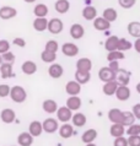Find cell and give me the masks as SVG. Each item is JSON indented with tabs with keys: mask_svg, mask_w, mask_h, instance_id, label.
Returning a JSON list of instances; mask_svg holds the SVG:
<instances>
[{
	"mask_svg": "<svg viewBox=\"0 0 140 146\" xmlns=\"http://www.w3.org/2000/svg\"><path fill=\"white\" fill-rule=\"evenodd\" d=\"M9 96H10V98L14 101L15 103H22L27 98V92H26V90H25L22 86L16 85V86L10 87Z\"/></svg>",
	"mask_w": 140,
	"mask_h": 146,
	"instance_id": "1",
	"label": "cell"
},
{
	"mask_svg": "<svg viewBox=\"0 0 140 146\" xmlns=\"http://www.w3.org/2000/svg\"><path fill=\"white\" fill-rule=\"evenodd\" d=\"M63 28H64L63 21H61L60 19H58V17H54V19H52V20H49V21H48L47 30L51 32V33H53V35H59V33H61Z\"/></svg>",
	"mask_w": 140,
	"mask_h": 146,
	"instance_id": "2",
	"label": "cell"
},
{
	"mask_svg": "<svg viewBox=\"0 0 140 146\" xmlns=\"http://www.w3.org/2000/svg\"><path fill=\"white\" fill-rule=\"evenodd\" d=\"M116 76H117V72L111 70L108 66L101 68L100 71H98V79H100L102 82H109V81L116 80Z\"/></svg>",
	"mask_w": 140,
	"mask_h": 146,
	"instance_id": "3",
	"label": "cell"
},
{
	"mask_svg": "<svg viewBox=\"0 0 140 146\" xmlns=\"http://www.w3.org/2000/svg\"><path fill=\"white\" fill-rule=\"evenodd\" d=\"M57 118H58L59 121L61 123H68L69 120H71V117H73V112L67 107V106H63V107H58L57 109Z\"/></svg>",
	"mask_w": 140,
	"mask_h": 146,
	"instance_id": "4",
	"label": "cell"
},
{
	"mask_svg": "<svg viewBox=\"0 0 140 146\" xmlns=\"http://www.w3.org/2000/svg\"><path fill=\"white\" fill-rule=\"evenodd\" d=\"M42 128L46 133L53 134L59 129V123H58V120L54 118H47V119H44V121L42 123Z\"/></svg>",
	"mask_w": 140,
	"mask_h": 146,
	"instance_id": "5",
	"label": "cell"
},
{
	"mask_svg": "<svg viewBox=\"0 0 140 146\" xmlns=\"http://www.w3.org/2000/svg\"><path fill=\"white\" fill-rule=\"evenodd\" d=\"M92 69V62L89 58H80L76 62V70L81 72H90Z\"/></svg>",
	"mask_w": 140,
	"mask_h": 146,
	"instance_id": "6",
	"label": "cell"
},
{
	"mask_svg": "<svg viewBox=\"0 0 140 146\" xmlns=\"http://www.w3.org/2000/svg\"><path fill=\"white\" fill-rule=\"evenodd\" d=\"M116 97L122 101V102H124V101H128L130 98V88L128 86H122V85H118L117 90H116Z\"/></svg>",
	"mask_w": 140,
	"mask_h": 146,
	"instance_id": "7",
	"label": "cell"
},
{
	"mask_svg": "<svg viewBox=\"0 0 140 146\" xmlns=\"http://www.w3.org/2000/svg\"><path fill=\"white\" fill-rule=\"evenodd\" d=\"M61 52H63V54L64 55H67V56H75L79 54V47L76 46V44H74V43H65L63 44V47H61Z\"/></svg>",
	"mask_w": 140,
	"mask_h": 146,
	"instance_id": "8",
	"label": "cell"
},
{
	"mask_svg": "<svg viewBox=\"0 0 140 146\" xmlns=\"http://www.w3.org/2000/svg\"><path fill=\"white\" fill-rule=\"evenodd\" d=\"M0 119H1L5 124H11L12 121L16 119V113L14 109L11 108H5L0 113Z\"/></svg>",
	"mask_w": 140,
	"mask_h": 146,
	"instance_id": "9",
	"label": "cell"
},
{
	"mask_svg": "<svg viewBox=\"0 0 140 146\" xmlns=\"http://www.w3.org/2000/svg\"><path fill=\"white\" fill-rule=\"evenodd\" d=\"M17 15V10L12 6H3L0 7V19L1 20H10Z\"/></svg>",
	"mask_w": 140,
	"mask_h": 146,
	"instance_id": "10",
	"label": "cell"
},
{
	"mask_svg": "<svg viewBox=\"0 0 140 146\" xmlns=\"http://www.w3.org/2000/svg\"><path fill=\"white\" fill-rule=\"evenodd\" d=\"M65 91L69 96H77L81 91V85L79 82H76V81H69V82L65 85Z\"/></svg>",
	"mask_w": 140,
	"mask_h": 146,
	"instance_id": "11",
	"label": "cell"
},
{
	"mask_svg": "<svg viewBox=\"0 0 140 146\" xmlns=\"http://www.w3.org/2000/svg\"><path fill=\"white\" fill-rule=\"evenodd\" d=\"M48 74L52 79H59L64 74V69L60 64H52L48 69Z\"/></svg>",
	"mask_w": 140,
	"mask_h": 146,
	"instance_id": "12",
	"label": "cell"
},
{
	"mask_svg": "<svg viewBox=\"0 0 140 146\" xmlns=\"http://www.w3.org/2000/svg\"><path fill=\"white\" fill-rule=\"evenodd\" d=\"M129 80H130V72L127 71V70H121V69H119V71L117 72V76H116V81L118 82V85L128 86Z\"/></svg>",
	"mask_w": 140,
	"mask_h": 146,
	"instance_id": "13",
	"label": "cell"
},
{
	"mask_svg": "<svg viewBox=\"0 0 140 146\" xmlns=\"http://www.w3.org/2000/svg\"><path fill=\"white\" fill-rule=\"evenodd\" d=\"M67 107L71 112L79 111V109L81 108V98L79 96H70L67 100Z\"/></svg>",
	"mask_w": 140,
	"mask_h": 146,
	"instance_id": "14",
	"label": "cell"
},
{
	"mask_svg": "<svg viewBox=\"0 0 140 146\" xmlns=\"http://www.w3.org/2000/svg\"><path fill=\"white\" fill-rule=\"evenodd\" d=\"M21 70L26 75H33L37 71V64L35 62H32V60H26V62L22 63Z\"/></svg>",
	"mask_w": 140,
	"mask_h": 146,
	"instance_id": "15",
	"label": "cell"
},
{
	"mask_svg": "<svg viewBox=\"0 0 140 146\" xmlns=\"http://www.w3.org/2000/svg\"><path fill=\"white\" fill-rule=\"evenodd\" d=\"M85 35V30L80 23H74V25L70 27V36L74 38V39H80L84 37Z\"/></svg>",
	"mask_w": 140,
	"mask_h": 146,
	"instance_id": "16",
	"label": "cell"
},
{
	"mask_svg": "<svg viewBox=\"0 0 140 146\" xmlns=\"http://www.w3.org/2000/svg\"><path fill=\"white\" fill-rule=\"evenodd\" d=\"M43 131V128H42V123L38 120H33L32 123L30 124V127H28V133L31 134L33 137H37L39 136L41 134Z\"/></svg>",
	"mask_w": 140,
	"mask_h": 146,
	"instance_id": "17",
	"label": "cell"
},
{
	"mask_svg": "<svg viewBox=\"0 0 140 146\" xmlns=\"http://www.w3.org/2000/svg\"><path fill=\"white\" fill-rule=\"evenodd\" d=\"M122 111L119 108H112V109H109V112H108V119L111 123H113V124H121V121H122Z\"/></svg>",
	"mask_w": 140,
	"mask_h": 146,
	"instance_id": "18",
	"label": "cell"
},
{
	"mask_svg": "<svg viewBox=\"0 0 140 146\" xmlns=\"http://www.w3.org/2000/svg\"><path fill=\"white\" fill-rule=\"evenodd\" d=\"M42 108L48 114H53V113H55L57 109H58V103H57L54 100H46L42 104Z\"/></svg>",
	"mask_w": 140,
	"mask_h": 146,
	"instance_id": "19",
	"label": "cell"
},
{
	"mask_svg": "<svg viewBox=\"0 0 140 146\" xmlns=\"http://www.w3.org/2000/svg\"><path fill=\"white\" fill-rule=\"evenodd\" d=\"M93 27L97 31H107L111 27V23L101 16V17H96L93 20Z\"/></svg>",
	"mask_w": 140,
	"mask_h": 146,
	"instance_id": "20",
	"label": "cell"
},
{
	"mask_svg": "<svg viewBox=\"0 0 140 146\" xmlns=\"http://www.w3.org/2000/svg\"><path fill=\"white\" fill-rule=\"evenodd\" d=\"M17 143L20 146H31L33 143V136L30 133H21L17 136Z\"/></svg>",
	"mask_w": 140,
	"mask_h": 146,
	"instance_id": "21",
	"label": "cell"
},
{
	"mask_svg": "<svg viewBox=\"0 0 140 146\" xmlns=\"http://www.w3.org/2000/svg\"><path fill=\"white\" fill-rule=\"evenodd\" d=\"M82 16H84L85 20H87V21H92L97 17V10L96 7H93L91 5H87L86 7H84V10H82Z\"/></svg>",
	"mask_w": 140,
	"mask_h": 146,
	"instance_id": "22",
	"label": "cell"
},
{
	"mask_svg": "<svg viewBox=\"0 0 140 146\" xmlns=\"http://www.w3.org/2000/svg\"><path fill=\"white\" fill-rule=\"evenodd\" d=\"M0 74H1V79L12 78V76H14V72H12V64L1 63V65H0Z\"/></svg>",
	"mask_w": 140,
	"mask_h": 146,
	"instance_id": "23",
	"label": "cell"
},
{
	"mask_svg": "<svg viewBox=\"0 0 140 146\" xmlns=\"http://www.w3.org/2000/svg\"><path fill=\"white\" fill-rule=\"evenodd\" d=\"M59 135H60V137H63V139H69V137H71L74 135L73 125H70L68 123H64L59 128Z\"/></svg>",
	"mask_w": 140,
	"mask_h": 146,
	"instance_id": "24",
	"label": "cell"
},
{
	"mask_svg": "<svg viewBox=\"0 0 140 146\" xmlns=\"http://www.w3.org/2000/svg\"><path fill=\"white\" fill-rule=\"evenodd\" d=\"M117 87H118V82L116 80H113V81H109V82H105L102 91H103L106 96H113L116 93Z\"/></svg>",
	"mask_w": 140,
	"mask_h": 146,
	"instance_id": "25",
	"label": "cell"
},
{
	"mask_svg": "<svg viewBox=\"0 0 140 146\" xmlns=\"http://www.w3.org/2000/svg\"><path fill=\"white\" fill-rule=\"evenodd\" d=\"M118 40L119 37L117 36H109L107 40L105 42V48L107 52H112V50H117V47H118Z\"/></svg>",
	"mask_w": 140,
	"mask_h": 146,
	"instance_id": "26",
	"label": "cell"
},
{
	"mask_svg": "<svg viewBox=\"0 0 140 146\" xmlns=\"http://www.w3.org/2000/svg\"><path fill=\"white\" fill-rule=\"evenodd\" d=\"M54 7L58 14H67L70 9V3L68 0H57V3L54 4Z\"/></svg>",
	"mask_w": 140,
	"mask_h": 146,
	"instance_id": "27",
	"label": "cell"
},
{
	"mask_svg": "<svg viewBox=\"0 0 140 146\" xmlns=\"http://www.w3.org/2000/svg\"><path fill=\"white\" fill-rule=\"evenodd\" d=\"M48 20L46 17H37L33 21V28L37 32H43L47 30Z\"/></svg>",
	"mask_w": 140,
	"mask_h": 146,
	"instance_id": "28",
	"label": "cell"
},
{
	"mask_svg": "<svg viewBox=\"0 0 140 146\" xmlns=\"http://www.w3.org/2000/svg\"><path fill=\"white\" fill-rule=\"evenodd\" d=\"M135 123V117L131 112L129 111H125L122 113V121L121 124L123 125V127H129V125L134 124Z\"/></svg>",
	"mask_w": 140,
	"mask_h": 146,
	"instance_id": "29",
	"label": "cell"
},
{
	"mask_svg": "<svg viewBox=\"0 0 140 146\" xmlns=\"http://www.w3.org/2000/svg\"><path fill=\"white\" fill-rule=\"evenodd\" d=\"M128 33L131 37L140 38V22L138 21H131L128 25Z\"/></svg>",
	"mask_w": 140,
	"mask_h": 146,
	"instance_id": "30",
	"label": "cell"
},
{
	"mask_svg": "<svg viewBox=\"0 0 140 146\" xmlns=\"http://www.w3.org/2000/svg\"><path fill=\"white\" fill-rule=\"evenodd\" d=\"M97 137V131L95 129H87L81 136V140L82 143L85 144H90V143H93V140Z\"/></svg>",
	"mask_w": 140,
	"mask_h": 146,
	"instance_id": "31",
	"label": "cell"
},
{
	"mask_svg": "<svg viewBox=\"0 0 140 146\" xmlns=\"http://www.w3.org/2000/svg\"><path fill=\"white\" fill-rule=\"evenodd\" d=\"M105 20H107L109 23L114 22L118 17V13L116 9H113V7H107V9L103 11V16H102Z\"/></svg>",
	"mask_w": 140,
	"mask_h": 146,
	"instance_id": "32",
	"label": "cell"
},
{
	"mask_svg": "<svg viewBox=\"0 0 140 146\" xmlns=\"http://www.w3.org/2000/svg\"><path fill=\"white\" fill-rule=\"evenodd\" d=\"M86 115L84 114V113H75L73 117H71V121H73V124L75 125V127L77 128H81V127H84V125L86 124Z\"/></svg>",
	"mask_w": 140,
	"mask_h": 146,
	"instance_id": "33",
	"label": "cell"
},
{
	"mask_svg": "<svg viewBox=\"0 0 140 146\" xmlns=\"http://www.w3.org/2000/svg\"><path fill=\"white\" fill-rule=\"evenodd\" d=\"M48 6L46 4H38L35 6L33 9V14L36 15V17H46L48 15Z\"/></svg>",
	"mask_w": 140,
	"mask_h": 146,
	"instance_id": "34",
	"label": "cell"
},
{
	"mask_svg": "<svg viewBox=\"0 0 140 146\" xmlns=\"http://www.w3.org/2000/svg\"><path fill=\"white\" fill-rule=\"evenodd\" d=\"M91 79V75L90 72H81V71H77L75 72V81L79 82L80 85H86Z\"/></svg>",
	"mask_w": 140,
	"mask_h": 146,
	"instance_id": "35",
	"label": "cell"
},
{
	"mask_svg": "<svg viewBox=\"0 0 140 146\" xmlns=\"http://www.w3.org/2000/svg\"><path fill=\"white\" fill-rule=\"evenodd\" d=\"M109 133H111V135L114 136V137H119V136H123L124 135V127H123L122 124H112V127H111L109 129Z\"/></svg>",
	"mask_w": 140,
	"mask_h": 146,
	"instance_id": "36",
	"label": "cell"
},
{
	"mask_svg": "<svg viewBox=\"0 0 140 146\" xmlns=\"http://www.w3.org/2000/svg\"><path fill=\"white\" fill-rule=\"evenodd\" d=\"M131 47H133V43L129 42L128 39H125V38H119L118 40V47H117V50L119 52H127V50H129L131 49Z\"/></svg>",
	"mask_w": 140,
	"mask_h": 146,
	"instance_id": "37",
	"label": "cell"
},
{
	"mask_svg": "<svg viewBox=\"0 0 140 146\" xmlns=\"http://www.w3.org/2000/svg\"><path fill=\"white\" fill-rule=\"evenodd\" d=\"M124 58L125 55L123 54V52H119V50H112V52H108V54H107V60L108 62H117V60H121Z\"/></svg>",
	"mask_w": 140,
	"mask_h": 146,
	"instance_id": "38",
	"label": "cell"
},
{
	"mask_svg": "<svg viewBox=\"0 0 140 146\" xmlns=\"http://www.w3.org/2000/svg\"><path fill=\"white\" fill-rule=\"evenodd\" d=\"M41 59H42L44 63H54L55 59H57V53H52V52H48V50H43L42 54H41Z\"/></svg>",
	"mask_w": 140,
	"mask_h": 146,
	"instance_id": "39",
	"label": "cell"
},
{
	"mask_svg": "<svg viewBox=\"0 0 140 146\" xmlns=\"http://www.w3.org/2000/svg\"><path fill=\"white\" fill-rule=\"evenodd\" d=\"M59 49V44L57 40H48V42L46 43V48H44V50H48V52H52V53H57Z\"/></svg>",
	"mask_w": 140,
	"mask_h": 146,
	"instance_id": "40",
	"label": "cell"
},
{
	"mask_svg": "<svg viewBox=\"0 0 140 146\" xmlns=\"http://www.w3.org/2000/svg\"><path fill=\"white\" fill-rule=\"evenodd\" d=\"M128 135H140V124H131L129 125V128H128V130L125 131Z\"/></svg>",
	"mask_w": 140,
	"mask_h": 146,
	"instance_id": "41",
	"label": "cell"
},
{
	"mask_svg": "<svg viewBox=\"0 0 140 146\" xmlns=\"http://www.w3.org/2000/svg\"><path fill=\"white\" fill-rule=\"evenodd\" d=\"M135 3H137V0H118L119 6L123 9H131L135 5Z\"/></svg>",
	"mask_w": 140,
	"mask_h": 146,
	"instance_id": "42",
	"label": "cell"
},
{
	"mask_svg": "<svg viewBox=\"0 0 140 146\" xmlns=\"http://www.w3.org/2000/svg\"><path fill=\"white\" fill-rule=\"evenodd\" d=\"M10 93V86L7 84H0V98H5Z\"/></svg>",
	"mask_w": 140,
	"mask_h": 146,
	"instance_id": "43",
	"label": "cell"
},
{
	"mask_svg": "<svg viewBox=\"0 0 140 146\" xmlns=\"http://www.w3.org/2000/svg\"><path fill=\"white\" fill-rule=\"evenodd\" d=\"M1 59H3V62L4 63H10L12 64L15 62V54L14 53H11V52H6V53H4L1 54Z\"/></svg>",
	"mask_w": 140,
	"mask_h": 146,
	"instance_id": "44",
	"label": "cell"
},
{
	"mask_svg": "<svg viewBox=\"0 0 140 146\" xmlns=\"http://www.w3.org/2000/svg\"><path fill=\"white\" fill-rule=\"evenodd\" d=\"M127 141L128 146H140V135H130Z\"/></svg>",
	"mask_w": 140,
	"mask_h": 146,
	"instance_id": "45",
	"label": "cell"
},
{
	"mask_svg": "<svg viewBox=\"0 0 140 146\" xmlns=\"http://www.w3.org/2000/svg\"><path fill=\"white\" fill-rule=\"evenodd\" d=\"M10 50V43L6 39H0V55Z\"/></svg>",
	"mask_w": 140,
	"mask_h": 146,
	"instance_id": "46",
	"label": "cell"
},
{
	"mask_svg": "<svg viewBox=\"0 0 140 146\" xmlns=\"http://www.w3.org/2000/svg\"><path fill=\"white\" fill-rule=\"evenodd\" d=\"M114 146H128V141L124 136H119V137H116L114 140Z\"/></svg>",
	"mask_w": 140,
	"mask_h": 146,
	"instance_id": "47",
	"label": "cell"
},
{
	"mask_svg": "<svg viewBox=\"0 0 140 146\" xmlns=\"http://www.w3.org/2000/svg\"><path fill=\"white\" fill-rule=\"evenodd\" d=\"M12 43H14L15 46L21 47V48H23L25 46H26V40H25L23 38H20V37H17V38H14V40H12Z\"/></svg>",
	"mask_w": 140,
	"mask_h": 146,
	"instance_id": "48",
	"label": "cell"
},
{
	"mask_svg": "<svg viewBox=\"0 0 140 146\" xmlns=\"http://www.w3.org/2000/svg\"><path fill=\"white\" fill-rule=\"evenodd\" d=\"M131 113L134 114L135 119H139V120H140V103L134 104V107H133V112H131Z\"/></svg>",
	"mask_w": 140,
	"mask_h": 146,
	"instance_id": "49",
	"label": "cell"
},
{
	"mask_svg": "<svg viewBox=\"0 0 140 146\" xmlns=\"http://www.w3.org/2000/svg\"><path fill=\"white\" fill-rule=\"evenodd\" d=\"M108 68L111 69V70H113L114 72H118L119 71V65H118L117 62H109Z\"/></svg>",
	"mask_w": 140,
	"mask_h": 146,
	"instance_id": "50",
	"label": "cell"
},
{
	"mask_svg": "<svg viewBox=\"0 0 140 146\" xmlns=\"http://www.w3.org/2000/svg\"><path fill=\"white\" fill-rule=\"evenodd\" d=\"M134 49L137 53L140 54V38H137V40L134 42Z\"/></svg>",
	"mask_w": 140,
	"mask_h": 146,
	"instance_id": "51",
	"label": "cell"
},
{
	"mask_svg": "<svg viewBox=\"0 0 140 146\" xmlns=\"http://www.w3.org/2000/svg\"><path fill=\"white\" fill-rule=\"evenodd\" d=\"M25 3H27V4H32V3H35L36 0H23Z\"/></svg>",
	"mask_w": 140,
	"mask_h": 146,
	"instance_id": "52",
	"label": "cell"
},
{
	"mask_svg": "<svg viewBox=\"0 0 140 146\" xmlns=\"http://www.w3.org/2000/svg\"><path fill=\"white\" fill-rule=\"evenodd\" d=\"M137 92H138V93H140V82L137 85Z\"/></svg>",
	"mask_w": 140,
	"mask_h": 146,
	"instance_id": "53",
	"label": "cell"
},
{
	"mask_svg": "<svg viewBox=\"0 0 140 146\" xmlns=\"http://www.w3.org/2000/svg\"><path fill=\"white\" fill-rule=\"evenodd\" d=\"M86 146H96V145L92 144V143H90V144H86Z\"/></svg>",
	"mask_w": 140,
	"mask_h": 146,
	"instance_id": "54",
	"label": "cell"
},
{
	"mask_svg": "<svg viewBox=\"0 0 140 146\" xmlns=\"http://www.w3.org/2000/svg\"><path fill=\"white\" fill-rule=\"evenodd\" d=\"M1 63H3V59H1V55H0V65H1Z\"/></svg>",
	"mask_w": 140,
	"mask_h": 146,
	"instance_id": "55",
	"label": "cell"
}]
</instances>
